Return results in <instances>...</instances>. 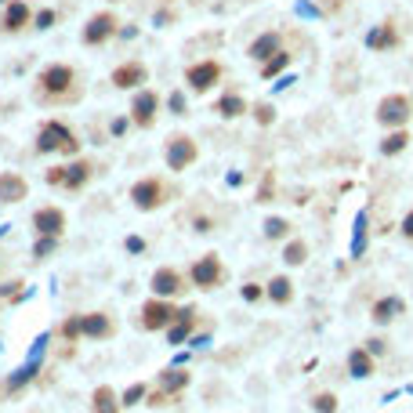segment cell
<instances>
[{"label":"cell","mask_w":413,"mask_h":413,"mask_svg":"<svg viewBox=\"0 0 413 413\" xmlns=\"http://www.w3.org/2000/svg\"><path fill=\"white\" fill-rule=\"evenodd\" d=\"M406 146H410V134L403 131V127H395V131H392L385 141H380V152H385V156H399Z\"/></svg>","instance_id":"obj_27"},{"label":"cell","mask_w":413,"mask_h":413,"mask_svg":"<svg viewBox=\"0 0 413 413\" xmlns=\"http://www.w3.org/2000/svg\"><path fill=\"white\" fill-rule=\"evenodd\" d=\"M287 66H290V55H287V51H276L272 58L261 62V76H265V80H272V76H279Z\"/></svg>","instance_id":"obj_28"},{"label":"cell","mask_w":413,"mask_h":413,"mask_svg":"<svg viewBox=\"0 0 413 413\" xmlns=\"http://www.w3.org/2000/svg\"><path fill=\"white\" fill-rule=\"evenodd\" d=\"M152 290L160 294V297H170V294H178V290H182V276L174 272V268H160V272L152 276Z\"/></svg>","instance_id":"obj_17"},{"label":"cell","mask_w":413,"mask_h":413,"mask_svg":"<svg viewBox=\"0 0 413 413\" xmlns=\"http://www.w3.org/2000/svg\"><path fill=\"white\" fill-rule=\"evenodd\" d=\"M403 232H406V236H413V211H410V214H406V221H403Z\"/></svg>","instance_id":"obj_48"},{"label":"cell","mask_w":413,"mask_h":413,"mask_svg":"<svg viewBox=\"0 0 413 413\" xmlns=\"http://www.w3.org/2000/svg\"><path fill=\"white\" fill-rule=\"evenodd\" d=\"M367 348L374 355H380V352H388V341H380V337H374V341H367Z\"/></svg>","instance_id":"obj_44"},{"label":"cell","mask_w":413,"mask_h":413,"mask_svg":"<svg viewBox=\"0 0 413 413\" xmlns=\"http://www.w3.org/2000/svg\"><path fill=\"white\" fill-rule=\"evenodd\" d=\"M218 279H221L218 254H206V258H200V261L193 265V283H196V287H214Z\"/></svg>","instance_id":"obj_13"},{"label":"cell","mask_w":413,"mask_h":413,"mask_svg":"<svg viewBox=\"0 0 413 413\" xmlns=\"http://www.w3.org/2000/svg\"><path fill=\"white\" fill-rule=\"evenodd\" d=\"M276 51H283V37H279V29H268V33H261L258 40L247 47V55H250V58H258V62L272 58Z\"/></svg>","instance_id":"obj_14"},{"label":"cell","mask_w":413,"mask_h":413,"mask_svg":"<svg viewBox=\"0 0 413 413\" xmlns=\"http://www.w3.org/2000/svg\"><path fill=\"white\" fill-rule=\"evenodd\" d=\"M146 76H149V69L141 66V62H123V66H116L113 69V87H120V91H138L141 84H146Z\"/></svg>","instance_id":"obj_9"},{"label":"cell","mask_w":413,"mask_h":413,"mask_svg":"<svg viewBox=\"0 0 413 413\" xmlns=\"http://www.w3.org/2000/svg\"><path fill=\"white\" fill-rule=\"evenodd\" d=\"M315 410H319V413H333V410H337V395H330V392L315 395Z\"/></svg>","instance_id":"obj_35"},{"label":"cell","mask_w":413,"mask_h":413,"mask_svg":"<svg viewBox=\"0 0 413 413\" xmlns=\"http://www.w3.org/2000/svg\"><path fill=\"white\" fill-rule=\"evenodd\" d=\"M66 182V167H51L47 170V185H62Z\"/></svg>","instance_id":"obj_40"},{"label":"cell","mask_w":413,"mask_h":413,"mask_svg":"<svg viewBox=\"0 0 413 413\" xmlns=\"http://www.w3.org/2000/svg\"><path fill=\"white\" fill-rule=\"evenodd\" d=\"M37 149H40V152H66V156H76V152H80V141H76V134L69 131L66 123L47 120V123L40 127V134H37Z\"/></svg>","instance_id":"obj_1"},{"label":"cell","mask_w":413,"mask_h":413,"mask_svg":"<svg viewBox=\"0 0 413 413\" xmlns=\"http://www.w3.org/2000/svg\"><path fill=\"white\" fill-rule=\"evenodd\" d=\"M51 26H55V11L44 8V11L37 15V29H51Z\"/></svg>","instance_id":"obj_39"},{"label":"cell","mask_w":413,"mask_h":413,"mask_svg":"<svg viewBox=\"0 0 413 413\" xmlns=\"http://www.w3.org/2000/svg\"><path fill=\"white\" fill-rule=\"evenodd\" d=\"M406 305H403V297H380L377 305H374V319L377 323H392L395 315H403Z\"/></svg>","instance_id":"obj_21"},{"label":"cell","mask_w":413,"mask_h":413,"mask_svg":"<svg viewBox=\"0 0 413 413\" xmlns=\"http://www.w3.org/2000/svg\"><path fill=\"white\" fill-rule=\"evenodd\" d=\"M362 243H367V214L355 218V243H352V254H355V258L362 254Z\"/></svg>","instance_id":"obj_32"},{"label":"cell","mask_w":413,"mask_h":413,"mask_svg":"<svg viewBox=\"0 0 413 413\" xmlns=\"http://www.w3.org/2000/svg\"><path fill=\"white\" fill-rule=\"evenodd\" d=\"M91 174H94V167H91L87 160H76V164L66 167V182H62V185H66L69 193H76V188H84V185H87Z\"/></svg>","instance_id":"obj_18"},{"label":"cell","mask_w":413,"mask_h":413,"mask_svg":"<svg viewBox=\"0 0 413 413\" xmlns=\"http://www.w3.org/2000/svg\"><path fill=\"white\" fill-rule=\"evenodd\" d=\"M33 225L40 236H58L62 229H66V214L58 211V206H40V211L33 214Z\"/></svg>","instance_id":"obj_12"},{"label":"cell","mask_w":413,"mask_h":413,"mask_svg":"<svg viewBox=\"0 0 413 413\" xmlns=\"http://www.w3.org/2000/svg\"><path fill=\"white\" fill-rule=\"evenodd\" d=\"M73 84L76 76L69 66H47L40 73V94H47V98H58V94H73Z\"/></svg>","instance_id":"obj_3"},{"label":"cell","mask_w":413,"mask_h":413,"mask_svg":"<svg viewBox=\"0 0 413 413\" xmlns=\"http://www.w3.org/2000/svg\"><path fill=\"white\" fill-rule=\"evenodd\" d=\"M272 188H276V178H272V170H268L265 182H261V188H258V203H268V200H272Z\"/></svg>","instance_id":"obj_36"},{"label":"cell","mask_w":413,"mask_h":413,"mask_svg":"<svg viewBox=\"0 0 413 413\" xmlns=\"http://www.w3.org/2000/svg\"><path fill=\"white\" fill-rule=\"evenodd\" d=\"M29 4L26 0H11V4L4 8V19H0V29H4V33H19V29H26L29 26Z\"/></svg>","instance_id":"obj_11"},{"label":"cell","mask_w":413,"mask_h":413,"mask_svg":"<svg viewBox=\"0 0 413 413\" xmlns=\"http://www.w3.org/2000/svg\"><path fill=\"white\" fill-rule=\"evenodd\" d=\"M170 109H174L178 116L185 113V94H182V91H174V94H170Z\"/></svg>","instance_id":"obj_41"},{"label":"cell","mask_w":413,"mask_h":413,"mask_svg":"<svg viewBox=\"0 0 413 413\" xmlns=\"http://www.w3.org/2000/svg\"><path fill=\"white\" fill-rule=\"evenodd\" d=\"M19 287H22V283H4V287H0V297H11Z\"/></svg>","instance_id":"obj_46"},{"label":"cell","mask_w":413,"mask_h":413,"mask_svg":"<svg viewBox=\"0 0 413 413\" xmlns=\"http://www.w3.org/2000/svg\"><path fill=\"white\" fill-rule=\"evenodd\" d=\"M62 333H66L69 341H76V337L84 333V315H73V319H66V323H62Z\"/></svg>","instance_id":"obj_33"},{"label":"cell","mask_w":413,"mask_h":413,"mask_svg":"<svg viewBox=\"0 0 413 413\" xmlns=\"http://www.w3.org/2000/svg\"><path fill=\"white\" fill-rule=\"evenodd\" d=\"M51 250H55V236H40V240H37V247H33V254H37V258H47Z\"/></svg>","instance_id":"obj_38"},{"label":"cell","mask_w":413,"mask_h":413,"mask_svg":"<svg viewBox=\"0 0 413 413\" xmlns=\"http://www.w3.org/2000/svg\"><path fill=\"white\" fill-rule=\"evenodd\" d=\"M174 319H178V323L170 326V333H167V337H170V344H182V341L188 337V333H193L196 312H193V308H182V312H174Z\"/></svg>","instance_id":"obj_20"},{"label":"cell","mask_w":413,"mask_h":413,"mask_svg":"<svg viewBox=\"0 0 413 413\" xmlns=\"http://www.w3.org/2000/svg\"><path fill=\"white\" fill-rule=\"evenodd\" d=\"M399 44V33H395L392 22H380L377 29H370L367 33V47H374V51H388V47Z\"/></svg>","instance_id":"obj_16"},{"label":"cell","mask_w":413,"mask_h":413,"mask_svg":"<svg viewBox=\"0 0 413 413\" xmlns=\"http://www.w3.org/2000/svg\"><path fill=\"white\" fill-rule=\"evenodd\" d=\"M156 109H160V94L138 87V91H134V102H131V120H134V127H152V123H156Z\"/></svg>","instance_id":"obj_5"},{"label":"cell","mask_w":413,"mask_h":413,"mask_svg":"<svg viewBox=\"0 0 413 413\" xmlns=\"http://www.w3.org/2000/svg\"><path fill=\"white\" fill-rule=\"evenodd\" d=\"M413 116V105L406 94H388V98H380L377 105V123H385V127H406V120Z\"/></svg>","instance_id":"obj_2"},{"label":"cell","mask_w":413,"mask_h":413,"mask_svg":"<svg viewBox=\"0 0 413 413\" xmlns=\"http://www.w3.org/2000/svg\"><path fill=\"white\" fill-rule=\"evenodd\" d=\"M221 80V62H214V58H203V62H193V66L185 69V84L193 87V91H211L214 84Z\"/></svg>","instance_id":"obj_4"},{"label":"cell","mask_w":413,"mask_h":413,"mask_svg":"<svg viewBox=\"0 0 413 413\" xmlns=\"http://www.w3.org/2000/svg\"><path fill=\"white\" fill-rule=\"evenodd\" d=\"M287 232H290V225L283 218H268L265 221V236H268V240H279V236H287Z\"/></svg>","instance_id":"obj_31"},{"label":"cell","mask_w":413,"mask_h":413,"mask_svg":"<svg viewBox=\"0 0 413 413\" xmlns=\"http://www.w3.org/2000/svg\"><path fill=\"white\" fill-rule=\"evenodd\" d=\"M149 403H152V406H170V403H174V395H167V392L160 388V392H156V395H152Z\"/></svg>","instance_id":"obj_42"},{"label":"cell","mask_w":413,"mask_h":413,"mask_svg":"<svg viewBox=\"0 0 413 413\" xmlns=\"http://www.w3.org/2000/svg\"><path fill=\"white\" fill-rule=\"evenodd\" d=\"M268 297H272L276 305H287V301L294 297V283L287 276H276L272 283H268Z\"/></svg>","instance_id":"obj_26"},{"label":"cell","mask_w":413,"mask_h":413,"mask_svg":"<svg viewBox=\"0 0 413 413\" xmlns=\"http://www.w3.org/2000/svg\"><path fill=\"white\" fill-rule=\"evenodd\" d=\"M131 200H134L138 211H156V206L164 203V182L160 178H146V182L131 185Z\"/></svg>","instance_id":"obj_8"},{"label":"cell","mask_w":413,"mask_h":413,"mask_svg":"<svg viewBox=\"0 0 413 413\" xmlns=\"http://www.w3.org/2000/svg\"><path fill=\"white\" fill-rule=\"evenodd\" d=\"M305 254H308V243L294 240V243H287V250H283V258H287L290 265H301V261H305Z\"/></svg>","instance_id":"obj_30"},{"label":"cell","mask_w":413,"mask_h":413,"mask_svg":"<svg viewBox=\"0 0 413 413\" xmlns=\"http://www.w3.org/2000/svg\"><path fill=\"white\" fill-rule=\"evenodd\" d=\"M185 385H188V374H185L182 367H174V370L160 374V388H164L167 395H178V392H182Z\"/></svg>","instance_id":"obj_25"},{"label":"cell","mask_w":413,"mask_h":413,"mask_svg":"<svg viewBox=\"0 0 413 413\" xmlns=\"http://www.w3.org/2000/svg\"><path fill=\"white\" fill-rule=\"evenodd\" d=\"M243 297H247V301H258V297H261V287H258V283H247V287H243Z\"/></svg>","instance_id":"obj_43"},{"label":"cell","mask_w":413,"mask_h":413,"mask_svg":"<svg viewBox=\"0 0 413 413\" xmlns=\"http://www.w3.org/2000/svg\"><path fill=\"white\" fill-rule=\"evenodd\" d=\"M141 399H146V385H131V388H127V395H123V406H134Z\"/></svg>","instance_id":"obj_37"},{"label":"cell","mask_w":413,"mask_h":413,"mask_svg":"<svg viewBox=\"0 0 413 413\" xmlns=\"http://www.w3.org/2000/svg\"><path fill=\"white\" fill-rule=\"evenodd\" d=\"M120 406L123 403H116V392L109 385H102L98 392H94V413H120Z\"/></svg>","instance_id":"obj_24"},{"label":"cell","mask_w":413,"mask_h":413,"mask_svg":"<svg viewBox=\"0 0 413 413\" xmlns=\"http://www.w3.org/2000/svg\"><path fill=\"white\" fill-rule=\"evenodd\" d=\"M250 113H254V120H258L261 127H268V123H276V109H272V102H258V105H254V109H250Z\"/></svg>","instance_id":"obj_29"},{"label":"cell","mask_w":413,"mask_h":413,"mask_svg":"<svg viewBox=\"0 0 413 413\" xmlns=\"http://www.w3.org/2000/svg\"><path fill=\"white\" fill-rule=\"evenodd\" d=\"M37 374V367H26V370H19V374H15L11 380H8V392H19L22 385H29V377H33Z\"/></svg>","instance_id":"obj_34"},{"label":"cell","mask_w":413,"mask_h":413,"mask_svg":"<svg viewBox=\"0 0 413 413\" xmlns=\"http://www.w3.org/2000/svg\"><path fill=\"white\" fill-rule=\"evenodd\" d=\"M170 319H174V308L167 301H149L141 308V326L146 330H164V326H170Z\"/></svg>","instance_id":"obj_10"},{"label":"cell","mask_w":413,"mask_h":413,"mask_svg":"<svg viewBox=\"0 0 413 413\" xmlns=\"http://www.w3.org/2000/svg\"><path fill=\"white\" fill-rule=\"evenodd\" d=\"M214 113H218V116H225V120H236V116L250 113V109H247V102L240 98V94H221V98L214 102Z\"/></svg>","instance_id":"obj_19"},{"label":"cell","mask_w":413,"mask_h":413,"mask_svg":"<svg viewBox=\"0 0 413 413\" xmlns=\"http://www.w3.org/2000/svg\"><path fill=\"white\" fill-rule=\"evenodd\" d=\"M109 37H116V15H113V11L91 15V22L84 26V44L98 47V44H105Z\"/></svg>","instance_id":"obj_7"},{"label":"cell","mask_w":413,"mask_h":413,"mask_svg":"<svg viewBox=\"0 0 413 413\" xmlns=\"http://www.w3.org/2000/svg\"><path fill=\"white\" fill-rule=\"evenodd\" d=\"M26 196H29V185L22 174H11V170L0 174V203H19Z\"/></svg>","instance_id":"obj_15"},{"label":"cell","mask_w":413,"mask_h":413,"mask_svg":"<svg viewBox=\"0 0 413 413\" xmlns=\"http://www.w3.org/2000/svg\"><path fill=\"white\" fill-rule=\"evenodd\" d=\"M109 131H113V134H123V131H127V120H113V123H109Z\"/></svg>","instance_id":"obj_47"},{"label":"cell","mask_w":413,"mask_h":413,"mask_svg":"<svg viewBox=\"0 0 413 413\" xmlns=\"http://www.w3.org/2000/svg\"><path fill=\"white\" fill-rule=\"evenodd\" d=\"M84 333L87 337H109V333H113V323H109V315L91 312V315H84Z\"/></svg>","instance_id":"obj_22"},{"label":"cell","mask_w":413,"mask_h":413,"mask_svg":"<svg viewBox=\"0 0 413 413\" xmlns=\"http://www.w3.org/2000/svg\"><path fill=\"white\" fill-rule=\"evenodd\" d=\"M127 250H131V254H138V250H146V243H141L138 236H131V240H127Z\"/></svg>","instance_id":"obj_45"},{"label":"cell","mask_w":413,"mask_h":413,"mask_svg":"<svg viewBox=\"0 0 413 413\" xmlns=\"http://www.w3.org/2000/svg\"><path fill=\"white\" fill-rule=\"evenodd\" d=\"M348 370H352V377H370L374 374V359L367 348H355L352 355H348Z\"/></svg>","instance_id":"obj_23"},{"label":"cell","mask_w":413,"mask_h":413,"mask_svg":"<svg viewBox=\"0 0 413 413\" xmlns=\"http://www.w3.org/2000/svg\"><path fill=\"white\" fill-rule=\"evenodd\" d=\"M193 160H196V141L188 134H174L167 141V167L170 170H185V167H193Z\"/></svg>","instance_id":"obj_6"}]
</instances>
